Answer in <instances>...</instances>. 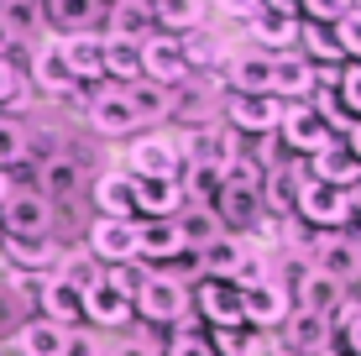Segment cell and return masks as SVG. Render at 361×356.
<instances>
[{
	"instance_id": "obj_1",
	"label": "cell",
	"mask_w": 361,
	"mask_h": 356,
	"mask_svg": "<svg viewBox=\"0 0 361 356\" xmlns=\"http://www.w3.org/2000/svg\"><path fill=\"white\" fill-rule=\"evenodd\" d=\"M189 309H194L189 288L173 283V278L157 273V267H147L136 293H131V314H142L147 325H178V320H189Z\"/></svg>"
},
{
	"instance_id": "obj_2",
	"label": "cell",
	"mask_w": 361,
	"mask_h": 356,
	"mask_svg": "<svg viewBox=\"0 0 361 356\" xmlns=\"http://www.w3.org/2000/svg\"><path fill=\"white\" fill-rule=\"evenodd\" d=\"M241 152V137L226 126V121H204V126H183V137H178V157H183V168H226L231 157Z\"/></svg>"
},
{
	"instance_id": "obj_3",
	"label": "cell",
	"mask_w": 361,
	"mask_h": 356,
	"mask_svg": "<svg viewBox=\"0 0 361 356\" xmlns=\"http://www.w3.org/2000/svg\"><path fill=\"white\" fill-rule=\"evenodd\" d=\"M293 215L304 220V226H314V231H351V226H356L351 194H345V189H330V183H314V178H304Z\"/></svg>"
},
{
	"instance_id": "obj_4",
	"label": "cell",
	"mask_w": 361,
	"mask_h": 356,
	"mask_svg": "<svg viewBox=\"0 0 361 356\" xmlns=\"http://www.w3.org/2000/svg\"><path fill=\"white\" fill-rule=\"evenodd\" d=\"M220 121L235 131V137H278V121H283V100L272 94H226L220 100Z\"/></svg>"
},
{
	"instance_id": "obj_5",
	"label": "cell",
	"mask_w": 361,
	"mask_h": 356,
	"mask_svg": "<svg viewBox=\"0 0 361 356\" xmlns=\"http://www.w3.org/2000/svg\"><path fill=\"white\" fill-rule=\"evenodd\" d=\"M84 121H90V131L99 142H121V137H131V131H142L121 84H94V94L84 100Z\"/></svg>"
},
{
	"instance_id": "obj_6",
	"label": "cell",
	"mask_w": 361,
	"mask_h": 356,
	"mask_svg": "<svg viewBox=\"0 0 361 356\" xmlns=\"http://www.w3.org/2000/svg\"><path fill=\"white\" fill-rule=\"evenodd\" d=\"M121 173L131 178H178L183 157H178V137H163V131H147L126 147V168Z\"/></svg>"
},
{
	"instance_id": "obj_7",
	"label": "cell",
	"mask_w": 361,
	"mask_h": 356,
	"mask_svg": "<svg viewBox=\"0 0 361 356\" xmlns=\"http://www.w3.org/2000/svg\"><path fill=\"white\" fill-rule=\"evenodd\" d=\"M278 142H283V152H288V157H298V163H304V157H314L319 147H330V142H341V137H335L325 121L309 110V100H304V105H283Z\"/></svg>"
},
{
	"instance_id": "obj_8",
	"label": "cell",
	"mask_w": 361,
	"mask_h": 356,
	"mask_svg": "<svg viewBox=\"0 0 361 356\" xmlns=\"http://www.w3.org/2000/svg\"><path fill=\"white\" fill-rule=\"evenodd\" d=\"M293 314V293L283 278H262V283H252V288H241V325H252L257 336L272 325H283Z\"/></svg>"
},
{
	"instance_id": "obj_9",
	"label": "cell",
	"mask_w": 361,
	"mask_h": 356,
	"mask_svg": "<svg viewBox=\"0 0 361 356\" xmlns=\"http://www.w3.org/2000/svg\"><path fill=\"white\" fill-rule=\"evenodd\" d=\"M136 53H142V79H147V84H163V90L189 84V63H183L178 37L152 32V37H142V42H136Z\"/></svg>"
},
{
	"instance_id": "obj_10",
	"label": "cell",
	"mask_w": 361,
	"mask_h": 356,
	"mask_svg": "<svg viewBox=\"0 0 361 356\" xmlns=\"http://www.w3.org/2000/svg\"><path fill=\"white\" fill-rule=\"evenodd\" d=\"M21 79H27V90H37L42 100H68V94L79 90V79L68 73L58 42H37L27 53V73H21Z\"/></svg>"
},
{
	"instance_id": "obj_11",
	"label": "cell",
	"mask_w": 361,
	"mask_h": 356,
	"mask_svg": "<svg viewBox=\"0 0 361 356\" xmlns=\"http://www.w3.org/2000/svg\"><path fill=\"white\" fill-rule=\"evenodd\" d=\"M304 267H314V273H325V278H335V283H345V288L361 278V262H356L345 231H319V236L304 247Z\"/></svg>"
},
{
	"instance_id": "obj_12",
	"label": "cell",
	"mask_w": 361,
	"mask_h": 356,
	"mask_svg": "<svg viewBox=\"0 0 361 356\" xmlns=\"http://www.w3.org/2000/svg\"><path fill=\"white\" fill-rule=\"evenodd\" d=\"M58 257H63V247H58L53 236H0V262L11 267V273L21 278H47L58 273Z\"/></svg>"
},
{
	"instance_id": "obj_13",
	"label": "cell",
	"mask_w": 361,
	"mask_h": 356,
	"mask_svg": "<svg viewBox=\"0 0 361 356\" xmlns=\"http://www.w3.org/2000/svg\"><path fill=\"white\" fill-rule=\"evenodd\" d=\"M53 204L37 189H11V200L0 204V236H53Z\"/></svg>"
},
{
	"instance_id": "obj_14",
	"label": "cell",
	"mask_w": 361,
	"mask_h": 356,
	"mask_svg": "<svg viewBox=\"0 0 361 356\" xmlns=\"http://www.w3.org/2000/svg\"><path fill=\"white\" fill-rule=\"evenodd\" d=\"M37 194H42L47 204H68V200H79L84 189H90V168L79 163L73 152H63V157H47V163H37V183H32Z\"/></svg>"
},
{
	"instance_id": "obj_15",
	"label": "cell",
	"mask_w": 361,
	"mask_h": 356,
	"mask_svg": "<svg viewBox=\"0 0 361 356\" xmlns=\"http://www.w3.org/2000/svg\"><path fill=\"white\" fill-rule=\"evenodd\" d=\"M298 189H304V163H298V157H278L272 168H262V183H257L262 210H267L272 220H288V215H293Z\"/></svg>"
},
{
	"instance_id": "obj_16",
	"label": "cell",
	"mask_w": 361,
	"mask_h": 356,
	"mask_svg": "<svg viewBox=\"0 0 361 356\" xmlns=\"http://www.w3.org/2000/svg\"><path fill=\"white\" fill-rule=\"evenodd\" d=\"M84 252L99 257L105 267H121V262H136V220H105L99 215L90 226V241Z\"/></svg>"
},
{
	"instance_id": "obj_17",
	"label": "cell",
	"mask_w": 361,
	"mask_h": 356,
	"mask_svg": "<svg viewBox=\"0 0 361 356\" xmlns=\"http://www.w3.org/2000/svg\"><path fill=\"white\" fill-rule=\"evenodd\" d=\"M189 304L209 320V330H235L241 325V288L215 283V278H199L189 288Z\"/></svg>"
},
{
	"instance_id": "obj_18",
	"label": "cell",
	"mask_w": 361,
	"mask_h": 356,
	"mask_svg": "<svg viewBox=\"0 0 361 356\" xmlns=\"http://www.w3.org/2000/svg\"><path fill=\"white\" fill-rule=\"evenodd\" d=\"M288 293H293V309L319 314V320H330V314L351 299V288H345V283H335V278L314 273V267H304V273H298V283H293Z\"/></svg>"
},
{
	"instance_id": "obj_19",
	"label": "cell",
	"mask_w": 361,
	"mask_h": 356,
	"mask_svg": "<svg viewBox=\"0 0 361 356\" xmlns=\"http://www.w3.org/2000/svg\"><path fill=\"white\" fill-rule=\"evenodd\" d=\"M32 293H37V314H42V320H53V325H63V330L84 325V293H73L58 273L37 278Z\"/></svg>"
},
{
	"instance_id": "obj_20",
	"label": "cell",
	"mask_w": 361,
	"mask_h": 356,
	"mask_svg": "<svg viewBox=\"0 0 361 356\" xmlns=\"http://www.w3.org/2000/svg\"><path fill=\"white\" fill-rule=\"evenodd\" d=\"M309 94H314V63H309L304 53H278L272 58V100L283 105H304Z\"/></svg>"
},
{
	"instance_id": "obj_21",
	"label": "cell",
	"mask_w": 361,
	"mask_h": 356,
	"mask_svg": "<svg viewBox=\"0 0 361 356\" xmlns=\"http://www.w3.org/2000/svg\"><path fill=\"white\" fill-rule=\"evenodd\" d=\"M226 94H272V58L257 47L226 58Z\"/></svg>"
},
{
	"instance_id": "obj_22",
	"label": "cell",
	"mask_w": 361,
	"mask_h": 356,
	"mask_svg": "<svg viewBox=\"0 0 361 356\" xmlns=\"http://www.w3.org/2000/svg\"><path fill=\"white\" fill-rule=\"evenodd\" d=\"M131 210L142 220H173L183 210L178 178H131Z\"/></svg>"
},
{
	"instance_id": "obj_23",
	"label": "cell",
	"mask_w": 361,
	"mask_h": 356,
	"mask_svg": "<svg viewBox=\"0 0 361 356\" xmlns=\"http://www.w3.org/2000/svg\"><path fill=\"white\" fill-rule=\"evenodd\" d=\"M105 32L99 37H121V42H142L152 37V0H105Z\"/></svg>"
},
{
	"instance_id": "obj_24",
	"label": "cell",
	"mask_w": 361,
	"mask_h": 356,
	"mask_svg": "<svg viewBox=\"0 0 361 356\" xmlns=\"http://www.w3.org/2000/svg\"><path fill=\"white\" fill-rule=\"evenodd\" d=\"M246 37H252V47H257V53H267V58L293 53V42H298V16H278V11L262 6L252 21H246Z\"/></svg>"
},
{
	"instance_id": "obj_25",
	"label": "cell",
	"mask_w": 361,
	"mask_h": 356,
	"mask_svg": "<svg viewBox=\"0 0 361 356\" xmlns=\"http://www.w3.org/2000/svg\"><path fill=\"white\" fill-rule=\"evenodd\" d=\"M330 346H335L330 320H319V314H304V309H293L288 320H283V346H278V351H293V356H319V351H330Z\"/></svg>"
},
{
	"instance_id": "obj_26",
	"label": "cell",
	"mask_w": 361,
	"mask_h": 356,
	"mask_svg": "<svg viewBox=\"0 0 361 356\" xmlns=\"http://www.w3.org/2000/svg\"><path fill=\"white\" fill-rule=\"evenodd\" d=\"M58 53H63V63L73 79H90V84H105V63H99V53H105V37L99 32H79V37H58Z\"/></svg>"
},
{
	"instance_id": "obj_27",
	"label": "cell",
	"mask_w": 361,
	"mask_h": 356,
	"mask_svg": "<svg viewBox=\"0 0 361 356\" xmlns=\"http://www.w3.org/2000/svg\"><path fill=\"white\" fill-rule=\"evenodd\" d=\"M304 178L330 183V189H351V183L361 178V163L345 152L341 142H330V147H319L314 157H304Z\"/></svg>"
},
{
	"instance_id": "obj_28",
	"label": "cell",
	"mask_w": 361,
	"mask_h": 356,
	"mask_svg": "<svg viewBox=\"0 0 361 356\" xmlns=\"http://www.w3.org/2000/svg\"><path fill=\"white\" fill-rule=\"evenodd\" d=\"M42 16L53 32L79 37V32H99V16H105V0H42Z\"/></svg>"
},
{
	"instance_id": "obj_29",
	"label": "cell",
	"mask_w": 361,
	"mask_h": 356,
	"mask_svg": "<svg viewBox=\"0 0 361 356\" xmlns=\"http://www.w3.org/2000/svg\"><path fill=\"white\" fill-rule=\"evenodd\" d=\"M183 252V241H178V226L173 220H136V262H173V257Z\"/></svg>"
},
{
	"instance_id": "obj_30",
	"label": "cell",
	"mask_w": 361,
	"mask_h": 356,
	"mask_svg": "<svg viewBox=\"0 0 361 356\" xmlns=\"http://www.w3.org/2000/svg\"><path fill=\"white\" fill-rule=\"evenodd\" d=\"M90 200H94V210L105 215V220H131V173H121V168H105V173H94L90 183Z\"/></svg>"
},
{
	"instance_id": "obj_31",
	"label": "cell",
	"mask_w": 361,
	"mask_h": 356,
	"mask_svg": "<svg viewBox=\"0 0 361 356\" xmlns=\"http://www.w3.org/2000/svg\"><path fill=\"white\" fill-rule=\"evenodd\" d=\"M246 252H252V241H246V236H231V231H220V236L209 241L204 252H199V267H204V278H215V283H231V273L241 267Z\"/></svg>"
},
{
	"instance_id": "obj_32",
	"label": "cell",
	"mask_w": 361,
	"mask_h": 356,
	"mask_svg": "<svg viewBox=\"0 0 361 356\" xmlns=\"http://www.w3.org/2000/svg\"><path fill=\"white\" fill-rule=\"evenodd\" d=\"M126 320H131V299H121L116 288L99 283L94 293H84V325H90V330L105 336V330H121Z\"/></svg>"
},
{
	"instance_id": "obj_33",
	"label": "cell",
	"mask_w": 361,
	"mask_h": 356,
	"mask_svg": "<svg viewBox=\"0 0 361 356\" xmlns=\"http://www.w3.org/2000/svg\"><path fill=\"white\" fill-rule=\"evenodd\" d=\"M204 0H152V27L168 37H189L204 27Z\"/></svg>"
},
{
	"instance_id": "obj_34",
	"label": "cell",
	"mask_w": 361,
	"mask_h": 356,
	"mask_svg": "<svg viewBox=\"0 0 361 356\" xmlns=\"http://www.w3.org/2000/svg\"><path fill=\"white\" fill-rule=\"evenodd\" d=\"M126 100H131L136 126H163V121H173V90H163V84L136 79L131 90H126Z\"/></svg>"
},
{
	"instance_id": "obj_35",
	"label": "cell",
	"mask_w": 361,
	"mask_h": 356,
	"mask_svg": "<svg viewBox=\"0 0 361 356\" xmlns=\"http://www.w3.org/2000/svg\"><path fill=\"white\" fill-rule=\"evenodd\" d=\"M173 226H178V241H183V252H204L209 241L220 236V215L215 210H204V204H183L178 215H173Z\"/></svg>"
},
{
	"instance_id": "obj_36",
	"label": "cell",
	"mask_w": 361,
	"mask_h": 356,
	"mask_svg": "<svg viewBox=\"0 0 361 356\" xmlns=\"http://www.w3.org/2000/svg\"><path fill=\"white\" fill-rule=\"evenodd\" d=\"M16 356H63V325L42 320V314H32L27 325H16Z\"/></svg>"
},
{
	"instance_id": "obj_37",
	"label": "cell",
	"mask_w": 361,
	"mask_h": 356,
	"mask_svg": "<svg viewBox=\"0 0 361 356\" xmlns=\"http://www.w3.org/2000/svg\"><path fill=\"white\" fill-rule=\"evenodd\" d=\"M99 63H105V84H121V90H131V84L142 79V53H136V42L105 37V53H99Z\"/></svg>"
},
{
	"instance_id": "obj_38",
	"label": "cell",
	"mask_w": 361,
	"mask_h": 356,
	"mask_svg": "<svg viewBox=\"0 0 361 356\" xmlns=\"http://www.w3.org/2000/svg\"><path fill=\"white\" fill-rule=\"evenodd\" d=\"M178 47H183V63H189V73H209V68H220V63H226V37H209L204 27H199V32H189V37H178Z\"/></svg>"
},
{
	"instance_id": "obj_39",
	"label": "cell",
	"mask_w": 361,
	"mask_h": 356,
	"mask_svg": "<svg viewBox=\"0 0 361 356\" xmlns=\"http://www.w3.org/2000/svg\"><path fill=\"white\" fill-rule=\"evenodd\" d=\"M58 278H63L73 293H94L99 283H105V262L90 257L84 247L79 252H63V257H58Z\"/></svg>"
},
{
	"instance_id": "obj_40",
	"label": "cell",
	"mask_w": 361,
	"mask_h": 356,
	"mask_svg": "<svg viewBox=\"0 0 361 356\" xmlns=\"http://www.w3.org/2000/svg\"><path fill=\"white\" fill-rule=\"evenodd\" d=\"M298 53L309 58L314 68H341L345 58H341V47H335V32L330 27H314V21H298Z\"/></svg>"
},
{
	"instance_id": "obj_41",
	"label": "cell",
	"mask_w": 361,
	"mask_h": 356,
	"mask_svg": "<svg viewBox=\"0 0 361 356\" xmlns=\"http://www.w3.org/2000/svg\"><path fill=\"white\" fill-rule=\"evenodd\" d=\"M27 147H32V126L27 121H16L11 110H0V168H16V163H27Z\"/></svg>"
},
{
	"instance_id": "obj_42",
	"label": "cell",
	"mask_w": 361,
	"mask_h": 356,
	"mask_svg": "<svg viewBox=\"0 0 361 356\" xmlns=\"http://www.w3.org/2000/svg\"><path fill=\"white\" fill-rule=\"evenodd\" d=\"M335 100H341L345 121H361V63H341V73H335Z\"/></svg>"
},
{
	"instance_id": "obj_43",
	"label": "cell",
	"mask_w": 361,
	"mask_h": 356,
	"mask_svg": "<svg viewBox=\"0 0 361 356\" xmlns=\"http://www.w3.org/2000/svg\"><path fill=\"white\" fill-rule=\"evenodd\" d=\"M330 32H335V47H341L345 63H361V11L351 6V11H345V16L335 21Z\"/></svg>"
},
{
	"instance_id": "obj_44",
	"label": "cell",
	"mask_w": 361,
	"mask_h": 356,
	"mask_svg": "<svg viewBox=\"0 0 361 356\" xmlns=\"http://www.w3.org/2000/svg\"><path fill=\"white\" fill-rule=\"evenodd\" d=\"M63 356H110V340L90 325H73L63 330Z\"/></svg>"
},
{
	"instance_id": "obj_45",
	"label": "cell",
	"mask_w": 361,
	"mask_h": 356,
	"mask_svg": "<svg viewBox=\"0 0 361 356\" xmlns=\"http://www.w3.org/2000/svg\"><path fill=\"white\" fill-rule=\"evenodd\" d=\"M345 11L351 0H298V21H314V27H335Z\"/></svg>"
},
{
	"instance_id": "obj_46",
	"label": "cell",
	"mask_w": 361,
	"mask_h": 356,
	"mask_svg": "<svg viewBox=\"0 0 361 356\" xmlns=\"http://www.w3.org/2000/svg\"><path fill=\"white\" fill-rule=\"evenodd\" d=\"M21 100H27V79H21V68L11 58H0V110H11Z\"/></svg>"
},
{
	"instance_id": "obj_47",
	"label": "cell",
	"mask_w": 361,
	"mask_h": 356,
	"mask_svg": "<svg viewBox=\"0 0 361 356\" xmlns=\"http://www.w3.org/2000/svg\"><path fill=\"white\" fill-rule=\"evenodd\" d=\"M142 273H147L142 262H121V267H105V288H116L121 299H131V293H136V283H142Z\"/></svg>"
},
{
	"instance_id": "obj_48",
	"label": "cell",
	"mask_w": 361,
	"mask_h": 356,
	"mask_svg": "<svg viewBox=\"0 0 361 356\" xmlns=\"http://www.w3.org/2000/svg\"><path fill=\"white\" fill-rule=\"evenodd\" d=\"M204 6H215V16H226V21H252L262 11V0H204Z\"/></svg>"
},
{
	"instance_id": "obj_49",
	"label": "cell",
	"mask_w": 361,
	"mask_h": 356,
	"mask_svg": "<svg viewBox=\"0 0 361 356\" xmlns=\"http://www.w3.org/2000/svg\"><path fill=\"white\" fill-rule=\"evenodd\" d=\"M163 356H215V351H209V340H204V336L183 330V336H173V340H168V351H163Z\"/></svg>"
},
{
	"instance_id": "obj_50",
	"label": "cell",
	"mask_w": 361,
	"mask_h": 356,
	"mask_svg": "<svg viewBox=\"0 0 361 356\" xmlns=\"http://www.w3.org/2000/svg\"><path fill=\"white\" fill-rule=\"evenodd\" d=\"M110 356H163V351H157V340L147 336V330H136L131 340H121V346H110Z\"/></svg>"
},
{
	"instance_id": "obj_51",
	"label": "cell",
	"mask_w": 361,
	"mask_h": 356,
	"mask_svg": "<svg viewBox=\"0 0 361 356\" xmlns=\"http://www.w3.org/2000/svg\"><path fill=\"white\" fill-rule=\"evenodd\" d=\"M335 346H341L345 356H361V314H356V320L341 330V340H335Z\"/></svg>"
},
{
	"instance_id": "obj_52",
	"label": "cell",
	"mask_w": 361,
	"mask_h": 356,
	"mask_svg": "<svg viewBox=\"0 0 361 356\" xmlns=\"http://www.w3.org/2000/svg\"><path fill=\"white\" fill-rule=\"evenodd\" d=\"M341 147H345V152H351L356 163H361V121H351V126L341 131Z\"/></svg>"
},
{
	"instance_id": "obj_53",
	"label": "cell",
	"mask_w": 361,
	"mask_h": 356,
	"mask_svg": "<svg viewBox=\"0 0 361 356\" xmlns=\"http://www.w3.org/2000/svg\"><path fill=\"white\" fill-rule=\"evenodd\" d=\"M267 11H278V16H298V0H262Z\"/></svg>"
},
{
	"instance_id": "obj_54",
	"label": "cell",
	"mask_w": 361,
	"mask_h": 356,
	"mask_svg": "<svg viewBox=\"0 0 361 356\" xmlns=\"http://www.w3.org/2000/svg\"><path fill=\"white\" fill-rule=\"evenodd\" d=\"M11 189H16V183H11V173H6V168H0V204L11 200Z\"/></svg>"
},
{
	"instance_id": "obj_55",
	"label": "cell",
	"mask_w": 361,
	"mask_h": 356,
	"mask_svg": "<svg viewBox=\"0 0 361 356\" xmlns=\"http://www.w3.org/2000/svg\"><path fill=\"white\" fill-rule=\"evenodd\" d=\"M345 194H351V210H356V220H361V178H356V183H351Z\"/></svg>"
},
{
	"instance_id": "obj_56",
	"label": "cell",
	"mask_w": 361,
	"mask_h": 356,
	"mask_svg": "<svg viewBox=\"0 0 361 356\" xmlns=\"http://www.w3.org/2000/svg\"><path fill=\"white\" fill-rule=\"evenodd\" d=\"M11 47H16V42H11V32H6V21H0V58H11Z\"/></svg>"
},
{
	"instance_id": "obj_57",
	"label": "cell",
	"mask_w": 361,
	"mask_h": 356,
	"mask_svg": "<svg viewBox=\"0 0 361 356\" xmlns=\"http://www.w3.org/2000/svg\"><path fill=\"white\" fill-rule=\"evenodd\" d=\"M319 356H345V351H341V346H330V351H319Z\"/></svg>"
},
{
	"instance_id": "obj_58",
	"label": "cell",
	"mask_w": 361,
	"mask_h": 356,
	"mask_svg": "<svg viewBox=\"0 0 361 356\" xmlns=\"http://www.w3.org/2000/svg\"><path fill=\"white\" fill-rule=\"evenodd\" d=\"M267 356H293V351H278V346H272V351H267Z\"/></svg>"
},
{
	"instance_id": "obj_59",
	"label": "cell",
	"mask_w": 361,
	"mask_h": 356,
	"mask_svg": "<svg viewBox=\"0 0 361 356\" xmlns=\"http://www.w3.org/2000/svg\"><path fill=\"white\" fill-rule=\"evenodd\" d=\"M27 6H42V0H27Z\"/></svg>"
},
{
	"instance_id": "obj_60",
	"label": "cell",
	"mask_w": 361,
	"mask_h": 356,
	"mask_svg": "<svg viewBox=\"0 0 361 356\" xmlns=\"http://www.w3.org/2000/svg\"><path fill=\"white\" fill-rule=\"evenodd\" d=\"M356 283H361V278H356ZM356 304H361V299H356Z\"/></svg>"
},
{
	"instance_id": "obj_61",
	"label": "cell",
	"mask_w": 361,
	"mask_h": 356,
	"mask_svg": "<svg viewBox=\"0 0 361 356\" xmlns=\"http://www.w3.org/2000/svg\"><path fill=\"white\" fill-rule=\"evenodd\" d=\"M0 6H6V0H0Z\"/></svg>"
},
{
	"instance_id": "obj_62",
	"label": "cell",
	"mask_w": 361,
	"mask_h": 356,
	"mask_svg": "<svg viewBox=\"0 0 361 356\" xmlns=\"http://www.w3.org/2000/svg\"><path fill=\"white\" fill-rule=\"evenodd\" d=\"M0 356H6V351H0Z\"/></svg>"
}]
</instances>
